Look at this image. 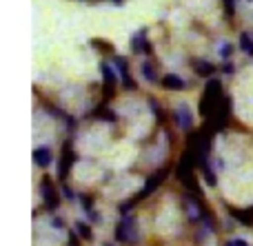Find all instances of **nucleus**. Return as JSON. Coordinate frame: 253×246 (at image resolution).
<instances>
[{"instance_id": "nucleus-6", "label": "nucleus", "mask_w": 253, "mask_h": 246, "mask_svg": "<svg viewBox=\"0 0 253 246\" xmlns=\"http://www.w3.org/2000/svg\"><path fill=\"white\" fill-rule=\"evenodd\" d=\"M131 53H135V56H151L153 53L151 40L147 38V29H138L131 35Z\"/></svg>"}, {"instance_id": "nucleus-19", "label": "nucleus", "mask_w": 253, "mask_h": 246, "mask_svg": "<svg viewBox=\"0 0 253 246\" xmlns=\"http://www.w3.org/2000/svg\"><path fill=\"white\" fill-rule=\"evenodd\" d=\"M231 56H233V44L224 42L222 47H220V58H222V60H231Z\"/></svg>"}, {"instance_id": "nucleus-17", "label": "nucleus", "mask_w": 253, "mask_h": 246, "mask_svg": "<svg viewBox=\"0 0 253 246\" xmlns=\"http://www.w3.org/2000/svg\"><path fill=\"white\" fill-rule=\"evenodd\" d=\"M240 49L245 53H249V56H253V35H249L247 31L240 34Z\"/></svg>"}, {"instance_id": "nucleus-28", "label": "nucleus", "mask_w": 253, "mask_h": 246, "mask_svg": "<svg viewBox=\"0 0 253 246\" xmlns=\"http://www.w3.org/2000/svg\"><path fill=\"white\" fill-rule=\"evenodd\" d=\"M233 242H236V246H249L245 240H233Z\"/></svg>"}, {"instance_id": "nucleus-20", "label": "nucleus", "mask_w": 253, "mask_h": 246, "mask_svg": "<svg viewBox=\"0 0 253 246\" xmlns=\"http://www.w3.org/2000/svg\"><path fill=\"white\" fill-rule=\"evenodd\" d=\"M80 204H83V211L84 213L93 211V198H89V195H80Z\"/></svg>"}, {"instance_id": "nucleus-27", "label": "nucleus", "mask_w": 253, "mask_h": 246, "mask_svg": "<svg viewBox=\"0 0 253 246\" xmlns=\"http://www.w3.org/2000/svg\"><path fill=\"white\" fill-rule=\"evenodd\" d=\"M53 226H58V229H62V220H51Z\"/></svg>"}, {"instance_id": "nucleus-10", "label": "nucleus", "mask_w": 253, "mask_h": 246, "mask_svg": "<svg viewBox=\"0 0 253 246\" xmlns=\"http://www.w3.org/2000/svg\"><path fill=\"white\" fill-rule=\"evenodd\" d=\"M31 158H34V164L38 169H47L49 164L53 162V153L49 146H36L34 153H31Z\"/></svg>"}, {"instance_id": "nucleus-21", "label": "nucleus", "mask_w": 253, "mask_h": 246, "mask_svg": "<svg viewBox=\"0 0 253 246\" xmlns=\"http://www.w3.org/2000/svg\"><path fill=\"white\" fill-rule=\"evenodd\" d=\"M222 4H224L227 18H233V13H236V2H233V0H222Z\"/></svg>"}, {"instance_id": "nucleus-18", "label": "nucleus", "mask_w": 253, "mask_h": 246, "mask_svg": "<svg viewBox=\"0 0 253 246\" xmlns=\"http://www.w3.org/2000/svg\"><path fill=\"white\" fill-rule=\"evenodd\" d=\"M89 44H91L93 49H98V51H102V53H114V44H109V42H100V38L89 40Z\"/></svg>"}, {"instance_id": "nucleus-25", "label": "nucleus", "mask_w": 253, "mask_h": 246, "mask_svg": "<svg viewBox=\"0 0 253 246\" xmlns=\"http://www.w3.org/2000/svg\"><path fill=\"white\" fill-rule=\"evenodd\" d=\"M87 215H89V220H91V222H93V224H98V222H100V213H98V211H96V209H93V211H89V213H87Z\"/></svg>"}, {"instance_id": "nucleus-4", "label": "nucleus", "mask_w": 253, "mask_h": 246, "mask_svg": "<svg viewBox=\"0 0 253 246\" xmlns=\"http://www.w3.org/2000/svg\"><path fill=\"white\" fill-rule=\"evenodd\" d=\"M76 160H78V155H76V151H74V142H71V138H67V140L62 142L60 162H58V180L60 182H65L67 177L71 176V169H74Z\"/></svg>"}, {"instance_id": "nucleus-24", "label": "nucleus", "mask_w": 253, "mask_h": 246, "mask_svg": "<svg viewBox=\"0 0 253 246\" xmlns=\"http://www.w3.org/2000/svg\"><path fill=\"white\" fill-rule=\"evenodd\" d=\"M151 109H153V113H156V118H158V120H165L162 106H158V102H156V100H151Z\"/></svg>"}, {"instance_id": "nucleus-29", "label": "nucleus", "mask_w": 253, "mask_h": 246, "mask_svg": "<svg viewBox=\"0 0 253 246\" xmlns=\"http://www.w3.org/2000/svg\"><path fill=\"white\" fill-rule=\"evenodd\" d=\"M224 246H236V242H233V240H231V242H227V244H224Z\"/></svg>"}, {"instance_id": "nucleus-14", "label": "nucleus", "mask_w": 253, "mask_h": 246, "mask_svg": "<svg viewBox=\"0 0 253 246\" xmlns=\"http://www.w3.org/2000/svg\"><path fill=\"white\" fill-rule=\"evenodd\" d=\"M200 171H202V177H205V182H207L209 186H215V184H218V176H215L213 167H211L209 155L200 158Z\"/></svg>"}, {"instance_id": "nucleus-9", "label": "nucleus", "mask_w": 253, "mask_h": 246, "mask_svg": "<svg viewBox=\"0 0 253 246\" xmlns=\"http://www.w3.org/2000/svg\"><path fill=\"white\" fill-rule=\"evenodd\" d=\"M191 69L196 71V75H200V78H213V75L218 73V67H215L213 62L205 60V58H193Z\"/></svg>"}, {"instance_id": "nucleus-16", "label": "nucleus", "mask_w": 253, "mask_h": 246, "mask_svg": "<svg viewBox=\"0 0 253 246\" xmlns=\"http://www.w3.org/2000/svg\"><path fill=\"white\" fill-rule=\"evenodd\" d=\"M76 231H78V235L84 240V242H93V229L87 224V222H76Z\"/></svg>"}, {"instance_id": "nucleus-26", "label": "nucleus", "mask_w": 253, "mask_h": 246, "mask_svg": "<svg viewBox=\"0 0 253 246\" xmlns=\"http://www.w3.org/2000/svg\"><path fill=\"white\" fill-rule=\"evenodd\" d=\"M78 238H80V235H78V231H74V233H69V246H80V244H78Z\"/></svg>"}, {"instance_id": "nucleus-13", "label": "nucleus", "mask_w": 253, "mask_h": 246, "mask_svg": "<svg viewBox=\"0 0 253 246\" xmlns=\"http://www.w3.org/2000/svg\"><path fill=\"white\" fill-rule=\"evenodd\" d=\"M160 87L167 89V91H182V89H184V80L180 78L178 73H167V75H162Z\"/></svg>"}, {"instance_id": "nucleus-15", "label": "nucleus", "mask_w": 253, "mask_h": 246, "mask_svg": "<svg viewBox=\"0 0 253 246\" xmlns=\"http://www.w3.org/2000/svg\"><path fill=\"white\" fill-rule=\"evenodd\" d=\"M140 71H142V78L147 80L149 84H160L162 78H158V71H156V67L151 65V60H142V65H140Z\"/></svg>"}, {"instance_id": "nucleus-11", "label": "nucleus", "mask_w": 253, "mask_h": 246, "mask_svg": "<svg viewBox=\"0 0 253 246\" xmlns=\"http://www.w3.org/2000/svg\"><path fill=\"white\" fill-rule=\"evenodd\" d=\"M87 118L102 120V122H118V113H116L114 109H109L107 105H98L91 113H87Z\"/></svg>"}, {"instance_id": "nucleus-5", "label": "nucleus", "mask_w": 253, "mask_h": 246, "mask_svg": "<svg viewBox=\"0 0 253 246\" xmlns=\"http://www.w3.org/2000/svg\"><path fill=\"white\" fill-rule=\"evenodd\" d=\"M100 75H102V93L105 100L116 98V87H118V69H114V65H109L107 60L100 62Z\"/></svg>"}, {"instance_id": "nucleus-30", "label": "nucleus", "mask_w": 253, "mask_h": 246, "mask_svg": "<svg viewBox=\"0 0 253 246\" xmlns=\"http://www.w3.org/2000/svg\"><path fill=\"white\" fill-rule=\"evenodd\" d=\"M114 2H116V4H120V2H123V0H114Z\"/></svg>"}, {"instance_id": "nucleus-1", "label": "nucleus", "mask_w": 253, "mask_h": 246, "mask_svg": "<svg viewBox=\"0 0 253 246\" xmlns=\"http://www.w3.org/2000/svg\"><path fill=\"white\" fill-rule=\"evenodd\" d=\"M222 100H224V89L220 78H209L205 84V91L200 96V102H198V113L205 120H213Z\"/></svg>"}, {"instance_id": "nucleus-7", "label": "nucleus", "mask_w": 253, "mask_h": 246, "mask_svg": "<svg viewBox=\"0 0 253 246\" xmlns=\"http://www.w3.org/2000/svg\"><path fill=\"white\" fill-rule=\"evenodd\" d=\"M114 65H116V69H118V75H120V82H123V87L126 89V91H135V80H133V75H131V71H129V65H126V60L125 58H120V56H114Z\"/></svg>"}, {"instance_id": "nucleus-22", "label": "nucleus", "mask_w": 253, "mask_h": 246, "mask_svg": "<svg viewBox=\"0 0 253 246\" xmlns=\"http://www.w3.org/2000/svg\"><path fill=\"white\" fill-rule=\"evenodd\" d=\"M62 198H67V200H74L76 198V193H74V189H71L67 182H62Z\"/></svg>"}, {"instance_id": "nucleus-8", "label": "nucleus", "mask_w": 253, "mask_h": 246, "mask_svg": "<svg viewBox=\"0 0 253 246\" xmlns=\"http://www.w3.org/2000/svg\"><path fill=\"white\" fill-rule=\"evenodd\" d=\"M173 118H175V122H178V127L182 129V131H191V127H193V113H191V109H189V105H178L175 106V113H173Z\"/></svg>"}, {"instance_id": "nucleus-2", "label": "nucleus", "mask_w": 253, "mask_h": 246, "mask_svg": "<svg viewBox=\"0 0 253 246\" xmlns=\"http://www.w3.org/2000/svg\"><path fill=\"white\" fill-rule=\"evenodd\" d=\"M116 240L123 244H138L140 242V233H138V220L133 213L120 215L118 224H116Z\"/></svg>"}, {"instance_id": "nucleus-3", "label": "nucleus", "mask_w": 253, "mask_h": 246, "mask_svg": "<svg viewBox=\"0 0 253 246\" xmlns=\"http://www.w3.org/2000/svg\"><path fill=\"white\" fill-rule=\"evenodd\" d=\"M40 195H42L44 211H49V213L58 211V207H60V202H62V195H60V191L56 189V184H53L51 176H42V180H40Z\"/></svg>"}, {"instance_id": "nucleus-31", "label": "nucleus", "mask_w": 253, "mask_h": 246, "mask_svg": "<svg viewBox=\"0 0 253 246\" xmlns=\"http://www.w3.org/2000/svg\"><path fill=\"white\" fill-rule=\"evenodd\" d=\"M105 246H114V244H105Z\"/></svg>"}, {"instance_id": "nucleus-12", "label": "nucleus", "mask_w": 253, "mask_h": 246, "mask_svg": "<svg viewBox=\"0 0 253 246\" xmlns=\"http://www.w3.org/2000/svg\"><path fill=\"white\" fill-rule=\"evenodd\" d=\"M229 215L236 217L242 226H253V207L251 209H236V207H227Z\"/></svg>"}, {"instance_id": "nucleus-23", "label": "nucleus", "mask_w": 253, "mask_h": 246, "mask_svg": "<svg viewBox=\"0 0 253 246\" xmlns=\"http://www.w3.org/2000/svg\"><path fill=\"white\" fill-rule=\"evenodd\" d=\"M220 71H222L224 75H231L233 71H236V67H233V62H229V60H224V65L220 67Z\"/></svg>"}]
</instances>
